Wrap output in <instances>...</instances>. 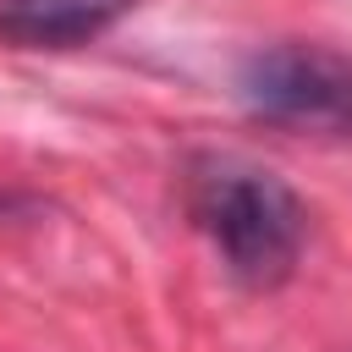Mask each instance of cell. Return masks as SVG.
I'll list each match as a JSON object with an SVG mask.
<instances>
[{
    "instance_id": "6da1fadb",
    "label": "cell",
    "mask_w": 352,
    "mask_h": 352,
    "mask_svg": "<svg viewBox=\"0 0 352 352\" xmlns=\"http://www.w3.org/2000/svg\"><path fill=\"white\" fill-rule=\"evenodd\" d=\"M182 204L242 286L270 292L292 280L308 242V209L275 170L236 154H192L182 176Z\"/></svg>"
},
{
    "instance_id": "7a4b0ae2",
    "label": "cell",
    "mask_w": 352,
    "mask_h": 352,
    "mask_svg": "<svg viewBox=\"0 0 352 352\" xmlns=\"http://www.w3.org/2000/svg\"><path fill=\"white\" fill-rule=\"evenodd\" d=\"M236 99L270 126L352 138V55L302 38L264 44L236 66Z\"/></svg>"
},
{
    "instance_id": "3957f363",
    "label": "cell",
    "mask_w": 352,
    "mask_h": 352,
    "mask_svg": "<svg viewBox=\"0 0 352 352\" xmlns=\"http://www.w3.org/2000/svg\"><path fill=\"white\" fill-rule=\"evenodd\" d=\"M138 0H0V38L16 50H77Z\"/></svg>"
},
{
    "instance_id": "277c9868",
    "label": "cell",
    "mask_w": 352,
    "mask_h": 352,
    "mask_svg": "<svg viewBox=\"0 0 352 352\" xmlns=\"http://www.w3.org/2000/svg\"><path fill=\"white\" fill-rule=\"evenodd\" d=\"M28 198H11V192H0V214H11V209H22Z\"/></svg>"
}]
</instances>
